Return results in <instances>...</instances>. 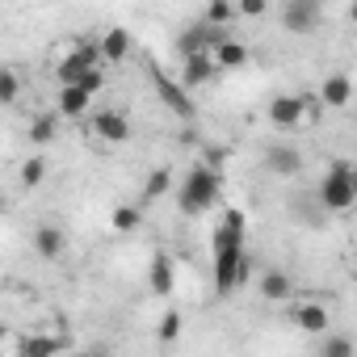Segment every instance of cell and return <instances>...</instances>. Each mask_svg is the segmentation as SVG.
<instances>
[{
  "mask_svg": "<svg viewBox=\"0 0 357 357\" xmlns=\"http://www.w3.org/2000/svg\"><path fill=\"white\" fill-rule=\"evenodd\" d=\"M202 155H206V164H215V168L223 164V147H202Z\"/></svg>",
  "mask_w": 357,
  "mask_h": 357,
  "instance_id": "f546056e",
  "label": "cell"
},
{
  "mask_svg": "<svg viewBox=\"0 0 357 357\" xmlns=\"http://www.w3.org/2000/svg\"><path fill=\"white\" fill-rule=\"evenodd\" d=\"M215 72H219L215 51H198V55H185V59H181V84H185V89H202V84H211Z\"/></svg>",
  "mask_w": 357,
  "mask_h": 357,
  "instance_id": "52a82bcc",
  "label": "cell"
},
{
  "mask_svg": "<svg viewBox=\"0 0 357 357\" xmlns=\"http://www.w3.org/2000/svg\"><path fill=\"white\" fill-rule=\"evenodd\" d=\"M282 30L286 34H315L319 30V0H286Z\"/></svg>",
  "mask_w": 357,
  "mask_h": 357,
  "instance_id": "8992f818",
  "label": "cell"
},
{
  "mask_svg": "<svg viewBox=\"0 0 357 357\" xmlns=\"http://www.w3.org/2000/svg\"><path fill=\"white\" fill-rule=\"evenodd\" d=\"M349 22H353V30H357V0L349 5Z\"/></svg>",
  "mask_w": 357,
  "mask_h": 357,
  "instance_id": "4dcf8cb0",
  "label": "cell"
},
{
  "mask_svg": "<svg viewBox=\"0 0 357 357\" xmlns=\"http://www.w3.org/2000/svg\"><path fill=\"white\" fill-rule=\"evenodd\" d=\"M17 93H22V80H17V72H13V68H5V72H0V101L13 105V101H17Z\"/></svg>",
  "mask_w": 357,
  "mask_h": 357,
  "instance_id": "484cf974",
  "label": "cell"
},
{
  "mask_svg": "<svg viewBox=\"0 0 357 357\" xmlns=\"http://www.w3.org/2000/svg\"><path fill=\"white\" fill-rule=\"evenodd\" d=\"M151 84H155V97H160V105L172 114V118H181V122H190L194 114H198V105H194V97H190V89L181 84V80H168L155 63H151Z\"/></svg>",
  "mask_w": 357,
  "mask_h": 357,
  "instance_id": "277c9868",
  "label": "cell"
},
{
  "mask_svg": "<svg viewBox=\"0 0 357 357\" xmlns=\"http://www.w3.org/2000/svg\"><path fill=\"white\" fill-rule=\"evenodd\" d=\"M319 353H324V357H353V340H349V336H328V340L319 344Z\"/></svg>",
  "mask_w": 357,
  "mask_h": 357,
  "instance_id": "4316f807",
  "label": "cell"
},
{
  "mask_svg": "<svg viewBox=\"0 0 357 357\" xmlns=\"http://www.w3.org/2000/svg\"><path fill=\"white\" fill-rule=\"evenodd\" d=\"M290 319H294V328H303V332H311V336H319V332H328V328H332V311H328L324 303H315V298L294 303Z\"/></svg>",
  "mask_w": 357,
  "mask_h": 357,
  "instance_id": "ba28073f",
  "label": "cell"
},
{
  "mask_svg": "<svg viewBox=\"0 0 357 357\" xmlns=\"http://www.w3.org/2000/svg\"><path fill=\"white\" fill-rule=\"evenodd\" d=\"M219 190H223L219 168H215V164H194V168L185 172L181 190H176V206H181V215L198 219V215H206V211L219 202Z\"/></svg>",
  "mask_w": 357,
  "mask_h": 357,
  "instance_id": "6da1fadb",
  "label": "cell"
},
{
  "mask_svg": "<svg viewBox=\"0 0 357 357\" xmlns=\"http://www.w3.org/2000/svg\"><path fill=\"white\" fill-rule=\"evenodd\" d=\"M105 59H101V43H76L72 47V55L68 59H59V68H55V80L59 84H76L89 68H101Z\"/></svg>",
  "mask_w": 357,
  "mask_h": 357,
  "instance_id": "5b68a950",
  "label": "cell"
},
{
  "mask_svg": "<svg viewBox=\"0 0 357 357\" xmlns=\"http://www.w3.org/2000/svg\"><path fill=\"white\" fill-rule=\"evenodd\" d=\"M139 223H143V211H139V206H118V211L109 215V227H114L118 236H130Z\"/></svg>",
  "mask_w": 357,
  "mask_h": 357,
  "instance_id": "7402d4cb",
  "label": "cell"
},
{
  "mask_svg": "<svg viewBox=\"0 0 357 357\" xmlns=\"http://www.w3.org/2000/svg\"><path fill=\"white\" fill-rule=\"evenodd\" d=\"M236 9H240V17H261L269 9V0H236Z\"/></svg>",
  "mask_w": 357,
  "mask_h": 357,
  "instance_id": "f1b7e54d",
  "label": "cell"
},
{
  "mask_svg": "<svg viewBox=\"0 0 357 357\" xmlns=\"http://www.w3.org/2000/svg\"><path fill=\"white\" fill-rule=\"evenodd\" d=\"M265 168H269L273 176H294V172L303 168V155H298L294 147H269V151H265Z\"/></svg>",
  "mask_w": 357,
  "mask_h": 357,
  "instance_id": "9a60e30c",
  "label": "cell"
},
{
  "mask_svg": "<svg viewBox=\"0 0 357 357\" xmlns=\"http://www.w3.org/2000/svg\"><path fill=\"white\" fill-rule=\"evenodd\" d=\"M76 84H80V89H89V93L97 97V93L105 89V63H101V68H89V72H84V76H80Z\"/></svg>",
  "mask_w": 357,
  "mask_h": 357,
  "instance_id": "83f0119b",
  "label": "cell"
},
{
  "mask_svg": "<svg viewBox=\"0 0 357 357\" xmlns=\"http://www.w3.org/2000/svg\"><path fill=\"white\" fill-rule=\"evenodd\" d=\"M181 324H185V319H181V311H164V315H160V324H155V336L168 344V340L181 336Z\"/></svg>",
  "mask_w": 357,
  "mask_h": 357,
  "instance_id": "cb8c5ba5",
  "label": "cell"
},
{
  "mask_svg": "<svg viewBox=\"0 0 357 357\" xmlns=\"http://www.w3.org/2000/svg\"><path fill=\"white\" fill-rule=\"evenodd\" d=\"M248 273H252V261H248L244 248H215V286H219V294L240 290L248 282Z\"/></svg>",
  "mask_w": 357,
  "mask_h": 357,
  "instance_id": "3957f363",
  "label": "cell"
},
{
  "mask_svg": "<svg viewBox=\"0 0 357 357\" xmlns=\"http://www.w3.org/2000/svg\"><path fill=\"white\" fill-rule=\"evenodd\" d=\"M147 286H151V294H160V298L172 294V286H176V269H172V257H168V252H155V257H151Z\"/></svg>",
  "mask_w": 357,
  "mask_h": 357,
  "instance_id": "7c38bea8",
  "label": "cell"
},
{
  "mask_svg": "<svg viewBox=\"0 0 357 357\" xmlns=\"http://www.w3.org/2000/svg\"><path fill=\"white\" fill-rule=\"evenodd\" d=\"M93 130H97V139H105V143H126V139L135 135V126L126 122L122 109H97V114H93Z\"/></svg>",
  "mask_w": 357,
  "mask_h": 357,
  "instance_id": "9c48e42d",
  "label": "cell"
},
{
  "mask_svg": "<svg viewBox=\"0 0 357 357\" xmlns=\"http://www.w3.org/2000/svg\"><path fill=\"white\" fill-rule=\"evenodd\" d=\"M63 344H68L63 336H26L17 353H22V357H51V353H59Z\"/></svg>",
  "mask_w": 357,
  "mask_h": 357,
  "instance_id": "d6986e66",
  "label": "cell"
},
{
  "mask_svg": "<svg viewBox=\"0 0 357 357\" xmlns=\"http://www.w3.org/2000/svg\"><path fill=\"white\" fill-rule=\"evenodd\" d=\"M261 298H265V303H290V298H294V282H290V273H282V269L261 273Z\"/></svg>",
  "mask_w": 357,
  "mask_h": 357,
  "instance_id": "5bb4252c",
  "label": "cell"
},
{
  "mask_svg": "<svg viewBox=\"0 0 357 357\" xmlns=\"http://www.w3.org/2000/svg\"><path fill=\"white\" fill-rule=\"evenodd\" d=\"M244 236H248V219H244V211H227L223 219H219V227H215V248H244Z\"/></svg>",
  "mask_w": 357,
  "mask_h": 357,
  "instance_id": "30bf717a",
  "label": "cell"
},
{
  "mask_svg": "<svg viewBox=\"0 0 357 357\" xmlns=\"http://www.w3.org/2000/svg\"><path fill=\"white\" fill-rule=\"evenodd\" d=\"M319 101H324L328 109H344V105L353 101V80L340 76V72L324 76V84H319Z\"/></svg>",
  "mask_w": 357,
  "mask_h": 357,
  "instance_id": "8fae6325",
  "label": "cell"
},
{
  "mask_svg": "<svg viewBox=\"0 0 357 357\" xmlns=\"http://www.w3.org/2000/svg\"><path fill=\"white\" fill-rule=\"evenodd\" d=\"M63 248H68V236H63L59 227L43 223V227L34 231V252H38L43 261H59V257H63Z\"/></svg>",
  "mask_w": 357,
  "mask_h": 357,
  "instance_id": "4fadbf2b",
  "label": "cell"
},
{
  "mask_svg": "<svg viewBox=\"0 0 357 357\" xmlns=\"http://www.w3.org/2000/svg\"><path fill=\"white\" fill-rule=\"evenodd\" d=\"M215 63H219V72H236V68L248 63V47H244L240 38H223V43L215 47Z\"/></svg>",
  "mask_w": 357,
  "mask_h": 357,
  "instance_id": "e0dca14e",
  "label": "cell"
},
{
  "mask_svg": "<svg viewBox=\"0 0 357 357\" xmlns=\"http://www.w3.org/2000/svg\"><path fill=\"white\" fill-rule=\"evenodd\" d=\"M89 101H93V93L80 89V84H63V89H59V114H63V118L89 114Z\"/></svg>",
  "mask_w": 357,
  "mask_h": 357,
  "instance_id": "ac0fdd59",
  "label": "cell"
},
{
  "mask_svg": "<svg viewBox=\"0 0 357 357\" xmlns=\"http://www.w3.org/2000/svg\"><path fill=\"white\" fill-rule=\"evenodd\" d=\"M126 55H130V34H126L122 26L105 30V34H101V59H105V63H122Z\"/></svg>",
  "mask_w": 357,
  "mask_h": 357,
  "instance_id": "2e32d148",
  "label": "cell"
},
{
  "mask_svg": "<svg viewBox=\"0 0 357 357\" xmlns=\"http://www.w3.org/2000/svg\"><path fill=\"white\" fill-rule=\"evenodd\" d=\"M236 13H240V9L231 5V0H211L202 17H206V22H215V26H227V22H236Z\"/></svg>",
  "mask_w": 357,
  "mask_h": 357,
  "instance_id": "d4e9b609",
  "label": "cell"
},
{
  "mask_svg": "<svg viewBox=\"0 0 357 357\" xmlns=\"http://www.w3.org/2000/svg\"><path fill=\"white\" fill-rule=\"evenodd\" d=\"M168 190H172V168H155L147 176V185H143V202H160Z\"/></svg>",
  "mask_w": 357,
  "mask_h": 357,
  "instance_id": "44dd1931",
  "label": "cell"
},
{
  "mask_svg": "<svg viewBox=\"0 0 357 357\" xmlns=\"http://www.w3.org/2000/svg\"><path fill=\"white\" fill-rule=\"evenodd\" d=\"M319 206L328 215H349L357 206V164H349V160L328 164L324 181H319Z\"/></svg>",
  "mask_w": 357,
  "mask_h": 357,
  "instance_id": "7a4b0ae2",
  "label": "cell"
},
{
  "mask_svg": "<svg viewBox=\"0 0 357 357\" xmlns=\"http://www.w3.org/2000/svg\"><path fill=\"white\" fill-rule=\"evenodd\" d=\"M43 181H47V160L43 155H30L22 164V190H38Z\"/></svg>",
  "mask_w": 357,
  "mask_h": 357,
  "instance_id": "603a6c76",
  "label": "cell"
},
{
  "mask_svg": "<svg viewBox=\"0 0 357 357\" xmlns=\"http://www.w3.org/2000/svg\"><path fill=\"white\" fill-rule=\"evenodd\" d=\"M55 130H59V122H55V114H38V118H30V143L34 147H47L51 139H55Z\"/></svg>",
  "mask_w": 357,
  "mask_h": 357,
  "instance_id": "ffe728a7",
  "label": "cell"
}]
</instances>
